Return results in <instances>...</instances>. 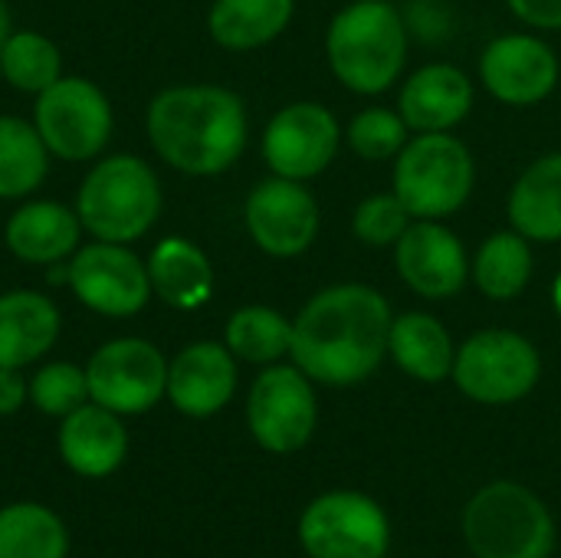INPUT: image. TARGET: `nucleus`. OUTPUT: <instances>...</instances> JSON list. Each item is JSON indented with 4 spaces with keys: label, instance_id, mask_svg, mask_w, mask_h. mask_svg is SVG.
I'll use <instances>...</instances> for the list:
<instances>
[{
    "label": "nucleus",
    "instance_id": "1",
    "mask_svg": "<svg viewBox=\"0 0 561 558\" xmlns=\"http://www.w3.org/2000/svg\"><path fill=\"white\" fill-rule=\"evenodd\" d=\"M391 319L388 296L368 283L322 286L293 319L289 358L316 385H362L388 358Z\"/></svg>",
    "mask_w": 561,
    "mask_h": 558
},
{
    "label": "nucleus",
    "instance_id": "2",
    "mask_svg": "<svg viewBox=\"0 0 561 558\" xmlns=\"http://www.w3.org/2000/svg\"><path fill=\"white\" fill-rule=\"evenodd\" d=\"M145 128L154 155L191 178L230 171L250 141L243 99L210 82L161 89L148 105Z\"/></svg>",
    "mask_w": 561,
    "mask_h": 558
},
{
    "label": "nucleus",
    "instance_id": "3",
    "mask_svg": "<svg viewBox=\"0 0 561 558\" xmlns=\"http://www.w3.org/2000/svg\"><path fill=\"white\" fill-rule=\"evenodd\" d=\"M411 26L388 0H355L342 7L325 30V59L332 76L355 95H381L404 76Z\"/></svg>",
    "mask_w": 561,
    "mask_h": 558
},
{
    "label": "nucleus",
    "instance_id": "4",
    "mask_svg": "<svg viewBox=\"0 0 561 558\" xmlns=\"http://www.w3.org/2000/svg\"><path fill=\"white\" fill-rule=\"evenodd\" d=\"M76 214L95 240H141L161 217V181L138 155L102 158L79 184Z\"/></svg>",
    "mask_w": 561,
    "mask_h": 558
},
{
    "label": "nucleus",
    "instance_id": "5",
    "mask_svg": "<svg viewBox=\"0 0 561 558\" xmlns=\"http://www.w3.org/2000/svg\"><path fill=\"white\" fill-rule=\"evenodd\" d=\"M556 536L552 510L516 480L486 483L463 510V539L477 558H552Z\"/></svg>",
    "mask_w": 561,
    "mask_h": 558
},
{
    "label": "nucleus",
    "instance_id": "6",
    "mask_svg": "<svg viewBox=\"0 0 561 558\" xmlns=\"http://www.w3.org/2000/svg\"><path fill=\"white\" fill-rule=\"evenodd\" d=\"M477 161L454 132L411 135L391 168V191L414 220H447L470 201Z\"/></svg>",
    "mask_w": 561,
    "mask_h": 558
},
{
    "label": "nucleus",
    "instance_id": "7",
    "mask_svg": "<svg viewBox=\"0 0 561 558\" xmlns=\"http://www.w3.org/2000/svg\"><path fill=\"white\" fill-rule=\"evenodd\" d=\"M450 378L463 398L503 408L536 391L542 378V355L536 342L516 329H480L457 345Z\"/></svg>",
    "mask_w": 561,
    "mask_h": 558
},
{
    "label": "nucleus",
    "instance_id": "8",
    "mask_svg": "<svg viewBox=\"0 0 561 558\" xmlns=\"http://www.w3.org/2000/svg\"><path fill=\"white\" fill-rule=\"evenodd\" d=\"M33 125L59 161H89L102 155L115 118L108 95L85 76H59L36 95Z\"/></svg>",
    "mask_w": 561,
    "mask_h": 558
},
{
    "label": "nucleus",
    "instance_id": "9",
    "mask_svg": "<svg viewBox=\"0 0 561 558\" xmlns=\"http://www.w3.org/2000/svg\"><path fill=\"white\" fill-rule=\"evenodd\" d=\"M319 424L316 382L296 365H266L247 395V428L250 437L266 454L302 451Z\"/></svg>",
    "mask_w": 561,
    "mask_h": 558
},
{
    "label": "nucleus",
    "instance_id": "10",
    "mask_svg": "<svg viewBox=\"0 0 561 558\" xmlns=\"http://www.w3.org/2000/svg\"><path fill=\"white\" fill-rule=\"evenodd\" d=\"M299 546L309 558H385L391 523L378 500L358 490H329L302 510Z\"/></svg>",
    "mask_w": 561,
    "mask_h": 558
},
{
    "label": "nucleus",
    "instance_id": "11",
    "mask_svg": "<svg viewBox=\"0 0 561 558\" xmlns=\"http://www.w3.org/2000/svg\"><path fill=\"white\" fill-rule=\"evenodd\" d=\"M85 378L89 401L122 418H138L168 395V358L154 342L125 335L92 352Z\"/></svg>",
    "mask_w": 561,
    "mask_h": 558
},
{
    "label": "nucleus",
    "instance_id": "12",
    "mask_svg": "<svg viewBox=\"0 0 561 558\" xmlns=\"http://www.w3.org/2000/svg\"><path fill=\"white\" fill-rule=\"evenodd\" d=\"M345 141V128L339 125L335 112L322 102H289L283 105L263 128V161L276 178L289 181H312L335 161Z\"/></svg>",
    "mask_w": 561,
    "mask_h": 558
},
{
    "label": "nucleus",
    "instance_id": "13",
    "mask_svg": "<svg viewBox=\"0 0 561 558\" xmlns=\"http://www.w3.org/2000/svg\"><path fill=\"white\" fill-rule=\"evenodd\" d=\"M69 289L76 293V299L108 319H128L138 316L148 299H151V276H148V263H141L128 243H108V240H95L79 247L69 263Z\"/></svg>",
    "mask_w": 561,
    "mask_h": 558
},
{
    "label": "nucleus",
    "instance_id": "14",
    "mask_svg": "<svg viewBox=\"0 0 561 558\" xmlns=\"http://www.w3.org/2000/svg\"><path fill=\"white\" fill-rule=\"evenodd\" d=\"M243 224L250 240L266 257L293 260L316 243L322 227V210L316 194L302 181L273 174L247 194Z\"/></svg>",
    "mask_w": 561,
    "mask_h": 558
},
{
    "label": "nucleus",
    "instance_id": "15",
    "mask_svg": "<svg viewBox=\"0 0 561 558\" xmlns=\"http://www.w3.org/2000/svg\"><path fill=\"white\" fill-rule=\"evenodd\" d=\"M483 89L513 109H529L546 102L561 79L556 49L536 33H503L490 39L480 53Z\"/></svg>",
    "mask_w": 561,
    "mask_h": 558
},
{
    "label": "nucleus",
    "instance_id": "16",
    "mask_svg": "<svg viewBox=\"0 0 561 558\" xmlns=\"http://www.w3.org/2000/svg\"><path fill=\"white\" fill-rule=\"evenodd\" d=\"M391 253L398 280L427 303L454 299L470 283L467 247L444 220H411Z\"/></svg>",
    "mask_w": 561,
    "mask_h": 558
},
{
    "label": "nucleus",
    "instance_id": "17",
    "mask_svg": "<svg viewBox=\"0 0 561 558\" xmlns=\"http://www.w3.org/2000/svg\"><path fill=\"white\" fill-rule=\"evenodd\" d=\"M237 358L224 342H191L168 362V401L184 418H214L237 395Z\"/></svg>",
    "mask_w": 561,
    "mask_h": 558
},
{
    "label": "nucleus",
    "instance_id": "18",
    "mask_svg": "<svg viewBox=\"0 0 561 558\" xmlns=\"http://www.w3.org/2000/svg\"><path fill=\"white\" fill-rule=\"evenodd\" d=\"M477 102L473 79L454 62H427L414 69L398 92V112L414 135L454 132Z\"/></svg>",
    "mask_w": 561,
    "mask_h": 558
},
{
    "label": "nucleus",
    "instance_id": "19",
    "mask_svg": "<svg viewBox=\"0 0 561 558\" xmlns=\"http://www.w3.org/2000/svg\"><path fill=\"white\" fill-rule=\"evenodd\" d=\"M56 447L66 470L82 480H105L118 474L128 457V428L122 414L85 401L59 421Z\"/></svg>",
    "mask_w": 561,
    "mask_h": 558
},
{
    "label": "nucleus",
    "instance_id": "20",
    "mask_svg": "<svg viewBox=\"0 0 561 558\" xmlns=\"http://www.w3.org/2000/svg\"><path fill=\"white\" fill-rule=\"evenodd\" d=\"M7 250L33 266H59L79 250L82 220L59 201H26L3 227Z\"/></svg>",
    "mask_w": 561,
    "mask_h": 558
},
{
    "label": "nucleus",
    "instance_id": "21",
    "mask_svg": "<svg viewBox=\"0 0 561 558\" xmlns=\"http://www.w3.org/2000/svg\"><path fill=\"white\" fill-rule=\"evenodd\" d=\"M62 319L49 296L33 289L0 293V368L39 362L59 339Z\"/></svg>",
    "mask_w": 561,
    "mask_h": 558
},
{
    "label": "nucleus",
    "instance_id": "22",
    "mask_svg": "<svg viewBox=\"0 0 561 558\" xmlns=\"http://www.w3.org/2000/svg\"><path fill=\"white\" fill-rule=\"evenodd\" d=\"M506 217L529 243L561 240V151L539 155L510 187Z\"/></svg>",
    "mask_w": 561,
    "mask_h": 558
},
{
    "label": "nucleus",
    "instance_id": "23",
    "mask_svg": "<svg viewBox=\"0 0 561 558\" xmlns=\"http://www.w3.org/2000/svg\"><path fill=\"white\" fill-rule=\"evenodd\" d=\"M388 355L408 378L437 385L447 382L454 372L457 342L437 316L424 309H411L391 319Z\"/></svg>",
    "mask_w": 561,
    "mask_h": 558
},
{
    "label": "nucleus",
    "instance_id": "24",
    "mask_svg": "<svg viewBox=\"0 0 561 558\" xmlns=\"http://www.w3.org/2000/svg\"><path fill=\"white\" fill-rule=\"evenodd\" d=\"M151 289L161 303L181 312L201 309L214 296V266L187 237H164L148 257Z\"/></svg>",
    "mask_w": 561,
    "mask_h": 558
},
{
    "label": "nucleus",
    "instance_id": "25",
    "mask_svg": "<svg viewBox=\"0 0 561 558\" xmlns=\"http://www.w3.org/2000/svg\"><path fill=\"white\" fill-rule=\"evenodd\" d=\"M293 13L296 0H214L207 30L217 46L247 53L279 39L293 23Z\"/></svg>",
    "mask_w": 561,
    "mask_h": 558
},
{
    "label": "nucleus",
    "instance_id": "26",
    "mask_svg": "<svg viewBox=\"0 0 561 558\" xmlns=\"http://www.w3.org/2000/svg\"><path fill=\"white\" fill-rule=\"evenodd\" d=\"M533 273H536L533 243L523 234H516L513 227L490 234L480 243L477 257L470 260V280L493 303L519 299L529 289Z\"/></svg>",
    "mask_w": 561,
    "mask_h": 558
},
{
    "label": "nucleus",
    "instance_id": "27",
    "mask_svg": "<svg viewBox=\"0 0 561 558\" xmlns=\"http://www.w3.org/2000/svg\"><path fill=\"white\" fill-rule=\"evenodd\" d=\"M0 558H69V529L43 503L0 506Z\"/></svg>",
    "mask_w": 561,
    "mask_h": 558
},
{
    "label": "nucleus",
    "instance_id": "28",
    "mask_svg": "<svg viewBox=\"0 0 561 558\" xmlns=\"http://www.w3.org/2000/svg\"><path fill=\"white\" fill-rule=\"evenodd\" d=\"M49 171V148L33 122L0 115V201L33 194Z\"/></svg>",
    "mask_w": 561,
    "mask_h": 558
},
{
    "label": "nucleus",
    "instance_id": "29",
    "mask_svg": "<svg viewBox=\"0 0 561 558\" xmlns=\"http://www.w3.org/2000/svg\"><path fill=\"white\" fill-rule=\"evenodd\" d=\"M224 345L237 362L247 365H276L293 349V319L273 306H243L227 319Z\"/></svg>",
    "mask_w": 561,
    "mask_h": 558
},
{
    "label": "nucleus",
    "instance_id": "30",
    "mask_svg": "<svg viewBox=\"0 0 561 558\" xmlns=\"http://www.w3.org/2000/svg\"><path fill=\"white\" fill-rule=\"evenodd\" d=\"M0 76L16 92L39 95L62 76L59 46L36 30H13L0 49Z\"/></svg>",
    "mask_w": 561,
    "mask_h": 558
},
{
    "label": "nucleus",
    "instance_id": "31",
    "mask_svg": "<svg viewBox=\"0 0 561 558\" xmlns=\"http://www.w3.org/2000/svg\"><path fill=\"white\" fill-rule=\"evenodd\" d=\"M411 135L414 132L408 128L401 112L385 105H368L355 112L352 122L345 125V145L362 161H394Z\"/></svg>",
    "mask_w": 561,
    "mask_h": 558
},
{
    "label": "nucleus",
    "instance_id": "32",
    "mask_svg": "<svg viewBox=\"0 0 561 558\" xmlns=\"http://www.w3.org/2000/svg\"><path fill=\"white\" fill-rule=\"evenodd\" d=\"M89 401L85 368L72 362H49L30 378V405L46 418H66Z\"/></svg>",
    "mask_w": 561,
    "mask_h": 558
},
{
    "label": "nucleus",
    "instance_id": "33",
    "mask_svg": "<svg viewBox=\"0 0 561 558\" xmlns=\"http://www.w3.org/2000/svg\"><path fill=\"white\" fill-rule=\"evenodd\" d=\"M411 214L408 207L401 204V197L394 191H378V194H368L355 214H352V234L365 243V247H375V250H391L401 234L411 227Z\"/></svg>",
    "mask_w": 561,
    "mask_h": 558
},
{
    "label": "nucleus",
    "instance_id": "34",
    "mask_svg": "<svg viewBox=\"0 0 561 558\" xmlns=\"http://www.w3.org/2000/svg\"><path fill=\"white\" fill-rule=\"evenodd\" d=\"M506 7L529 30H561V0H506Z\"/></svg>",
    "mask_w": 561,
    "mask_h": 558
},
{
    "label": "nucleus",
    "instance_id": "35",
    "mask_svg": "<svg viewBox=\"0 0 561 558\" xmlns=\"http://www.w3.org/2000/svg\"><path fill=\"white\" fill-rule=\"evenodd\" d=\"M30 401V382L20 368H0V418L16 414Z\"/></svg>",
    "mask_w": 561,
    "mask_h": 558
},
{
    "label": "nucleus",
    "instance_id": "36",
    "mask_svg": "<svg viewBox=\"0 0 561 558\" xmlns=\"http://www.w3.org/2000/svg\"><path fill=\"white\" fill-rule=\"evenodd\" d=\"M13 33V23H10V10H7V3L0 0V49H3V43H7V36Z\"/></svg>",
    "mask_w": 561,
    "mask_h": 558
},
{
    "label": "nucleus",
    "instance_id": "37",
    "mask_svg": "<svg viewBox=\"0 0 561 558\" xmlns=\"http://www.w3.org/2000/svg\"><path fill=\"white\" fill-rule=\"evenodd\" d=\"M552 306H556V312L561 316V273L556 276V283H552Z\"/></svg>",
    "mask_w": 561,
    "mask_h": 558
}]
</instances>
